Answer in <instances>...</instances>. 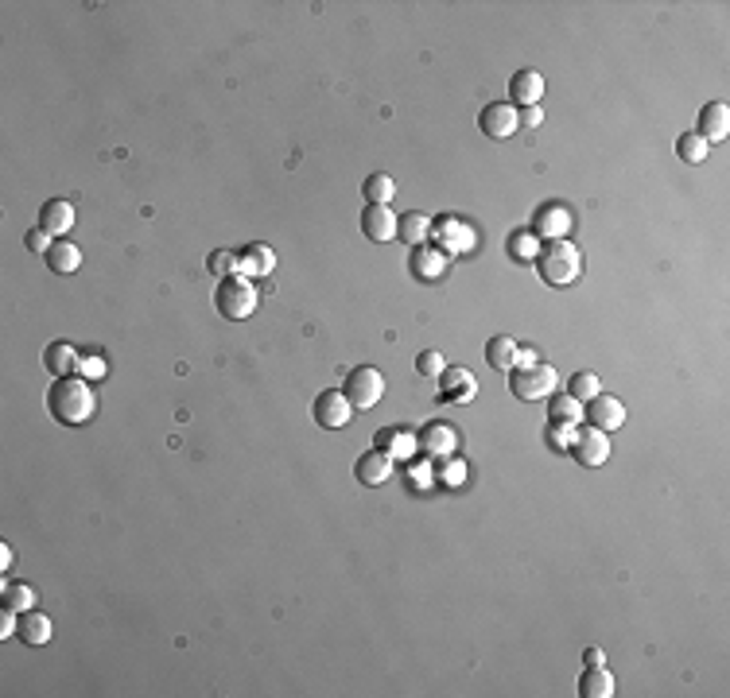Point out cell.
Here are the masks:
<instances>
[{
	"mask_svg": "<svg viewBox=\"0 0 730 698\" xmlns=\"http://www.w3.org/2000/svg\"><path fill=\"white\" fill-rule=\"evenodd\" d=\"M47 407L59 423L82 427L98 412V396H93V384L85 377H55V384L47 392Z\"/></svg>",
	"mask_w": 730,
	"mask_h": 698,
	"instance_id": "1",
	"label": "cell"
},
{
	"mask_svg": "<svg viewBox=\"0 0 730 698\" xmlns=\"http://www.w3.org/2000/svg\"><path fill=\"white\" fill-rule=\"evenodd\" d=\"M536 272L548 287H572L583 276V253L572 241H548L536 253Z\"/></svg>",
	"mask_w": 730,
	"mask_h": 698,
	"instance_id": "2",
	"label": "cell"
},
{
	"mask_svg": "<svg viewBox=\"0 0 730 698\" xmlns=\"http://www.w3.org/2000/svg\"><path fill=\"white\" fill-rule=\"evenodd\" d=\"M214 307H218L222 318L230 322H245L256 315V307H261V292L253 287L249 276H225L218 279V292H214Z\"/></svg>",
	"mask_w": 730,
	"mask_h": 698,
	"instance_id": "3",
	"label": "cell"
},
{
	"mask_svg": "<svg viewBox=\"0 0 730 698\" xmlns=\"http://www.w3.org/2000/svg\"><path fill=\"white\" fill-rule=\"evenodd\" d=\"M556 369L552 365H529V369H513V377H509V392L517 396V400H548V396L556 392Z\"/></svg>",
	"mask_w": 730,
	"mask_h": 698,
	"instance_id": "4",
	"label": "cell"
},
{
	"mask_svg": "<svg viewBox=\"0 0 730 698\" xmlns=\"http://www.w3.org/2000/svg\"><path fill=\"white\" fill-rule=\"evenodd\" d=\"M346 400L353 404V412H369V407H377L381 404V396H385V377H381V369H373V365H358V369L350 373V381H346Z\"/></svg>",
	"mask_w": 730,
	"mask_h": 698,
	"instance_id": "5",
	"label": "cell"
},
{
	"mask_svg": "<svg viewBox=\"0 0 730 698\" xmlns=\"http://www.w3.org/2000/svg\"><path fill=\"white\" fill-rule=\"evenodd\" d=\"M432 237H435V249L439 253H447V256H466V253H474V229L463 221V218H435L432 221Z\"/></svg>",
	"mask_w": 730,
	"mask_h": 698,
	"instance_id": "6",
	"label": "cell"
},
{
	"mask_svg": "<svg viewBox=\"0 0 730 698\" xmlns=\"http://www.w3.org/2000/svg\"><path fill=\"white\" fill-rule=\"evenodd\" d=\"M315 423L319 427H327V431H342V427L353 419V404L346 400V392H338V389H323L315 396Z\"/></svg>",
	"mask_w": 730,
	"mask_h": 698,
	"instance_id": "7",
	"label": "cell"
},
{
	"mask_svg": "<svg viewBox=\"0 0 730 698\" xmlns=\"http://www.w3.org/2000/svg\"><path fill=\"white\" fill-rule=\"evenodd\" d=\"M579 466H587V469H598V466H606V458H610V435L606 431H598V427H583V431L575 435V443L572 450H567Z\"/></svg>",
	"mask_w": 730,
	"mask_h": 698,
	"instance_id": "8",
	"label": "cell"
},
{
	"mask_svg": "<svg viewBox=\"0 0 730 698\" xmlns=\"http://www.w3.org/2000/svg\"><path fill=\"white\" fill-rule=\"evenodd\" d=\"M532 225H536L532 233L540 241H567V233L575 229V218H572V210L567 206H560V202H544V206L536 210Z\"/></svg>",
	"mask_w": 730,
	"mask_h": 698,
	"instance_id": "9",
	"label": "cell"
},
{
	"mask_svg": "<svg viewBox=\"0 0 730 698\" xmlns=\"http://www.w3.org/2000/svg\"><path fill=\"white\" fill-rule=\"evenodd\" d=\"M478 128H482L486 136H493V140H509V136L521 128L517 105H509V101H493V105H486V109H482V116H478Z\"/></svg>",
	"mask_w": 730,
	"mask_h": 698,
	"instance_id": "10",
	"label": "cell"
},
{
	"mask_svg": "<svg viewBox=\"0 0 730 698\" xmlns=\"http://www.w3.org/2000/svg\"><path fill=\"white\" fill-rule=\"evenodd\" d=\"M587 423L590 427H598V431H618L621 423H626V404L621 400H614V396H603L598 392L595 400L587 404Z\"/></svg>",
	"mask_w": 730,
	"mask_h": 698,
	"instance_id": "11",
	"label": "cell"
},
{
	"mask_svg": "<svg viewBox=\"0 0 730 698\" xmlns=\"http://www.w3.org/2000/svg\"><path fill=\"white\" fill-rule=\"evenodd\" d=\"M396 225H401V218L389 210V206H373V202H365V210H361V229H365V237L369 241H393L396 237Z\"/></svg>",
	"mask_w": 730,
	"mask_h": 698,
	"instance_id": "12",
	"label": "cell"
},
{
	"mask_svg": "<svg viewBox=\"0 0 730 698\" xmlns=\"http://www.w3.org/2000/svg\"><path fill=\"white\" fill-rule=\"evenodd\" d=\"M544 98V74L540 70H517L509 78V101H517V109L540 105Z\"/></svg>",
	"mask_w": 730,
	"mask_h": 698,
	"instance_id": "13",
	"label": "cell"
},
{
	"mask_svg": "<svg viewBox=\"0 0 730 698\" xmlns=\"http://www.w3.org/2000/svg\"><path fill=\"white\" fill-rule=\"evenodd\" d=\"M447 264H450V256L447 253H439L435 245H420V249H412V256H408V268H412V276L416 279H439V276H447Z\"/></svg>",
	"mask_w": 730,
	"mask_h": 698,
	"instance_id": "14",
	"label": "cell"
},
{
	"mask_svg": "<svg viewBox=\"0 0 730 698\" xmlns=\"http://www.w3.org/2000/svg\"><path fill=\"white\" fill-rule=\"evenodd\" d=\"M353 474H358L361 485H385L393 474H396V461L385 454V450H369V454L358 458V466H353Z\"/></svg>",
	"mask_w": 730,
	"mask_h": 698,
	"instance_id": "15",
	"label": "cell"
},
{
	"mask_svg": "<svg viewBox=\"0 0 730 698\" xmlns=\"http://www.w3.org/2000/svg\"><path fill=\"white\" fill-rule=\"evenodd\" d=\"M707 144H718V140L730 136V105L726 101H707L700 113V128H695Z\"/></svg>",
	"mask_w": 730,
	"mask_h": 698,
	"instance_id": "16",
	"label": "cell"
},
{
	"mask_svg": "<svg viewBox=\"0 0 730 698\" xmlns=\"http://www.w3.org/2000/svg\"><path fill=\"white\" fill-rule=\"evenodd\" d=\"M474 392H478V381L470 369H447L439 377V396L447 404H466V400H474Z\"/></svg>",
	"mask_w": 730,
	"mask_h": 698,
	"instance_id": "17",
	"label": "cell"
},
{
	"mask_svg": "<svg viewBox=\"0 0 730 698\" xmlns=\"http://www.w3.org/2000/svg\"><path fill=\"white\" fill-rule=\"evenodd\" d=\"M420 450H427V454H439V458H450L455 454V446H458V435H455V427L443 423V419H435V423H427L420 435Z\"/></svg>",
	"mask_w": 730,
	"mask_h": 698,
	"instance_id": "18",
	"label": "cell"
},
{
	"mask_svg": "<svg viewBox=\"0 0 730 698\" xmlns=\"http://www.w3.org/2000/svg\"><path fill=\"white\" fill-rule=\"evenodd\" d=\"M39 229H47L51 237H62V233H70V229H74V206H70L67 198L43 202V210H39Z\"/></svg>",
	"mask_w": 730,
	"mask_h": 698,
	"instance_id": "19",
	"label": "cell"
},
{
	"mask_svg": "<svg viewBox=\"0 0 730 698\" xmlns=\"http://www.w3.org/2000/svg\"><path fill=\"white\" fill-rule=\"evenodd\" d=\"M78 361L82 353L70 346V341H51L47 349H43V365H47L51 377H74L78 373Z\"/></svg>",
	"mask_w": 730,
	"mask_h": 698,
	"instance_id": "20",
	"label": "cell"
},
{
	"mask_svg": "<svg viewBox=\"0 0 730 698\" xmlns=\"http://www.w3.org/2000/svg\"><path fill=\"white\" fill-rule=\"evenodd\" d=\"M238 261H241V276L261 279V276H272V268H276V253L268 249V245H245V249L238 253Z\"/></svg>",
	"mask_w": 730,
	"mask_h": 698,
	"instance_id": "21",
	"label": "cell"
},
{
	"mask_svg": "<svg viewBox=\"0 0 730 698\" xmlns=\"http://www.w3.org/2000/svg\"><path fill=\"white\" fill-rule=\"evenodd\" d=\"M377 450H385L389 458H412L420 450V438L412 431H401V427H385V431H377Z\"/></svg>",
	"mask_w": 730,
	"mask_h": 698,
	"instance_id": "22",
	"label": "cell"
},
{
	"mask_svg": "<svg viewBox=\"0 0 730 698\" xmlns=\"http://www.w3.org/2000/svg\"><path fill=\"white\" fill-rule=\"evenodd\" d=\"M432 237V218L424 213H401V225H396V241H404L408 249H420Z\"/></svg>",
	"mask_w": 730,
	"mask_h": 698,
	"instance_id": "23",
	"label": "cell"
},
{
	"mask_svg": "<svg viewBox=\"0 0 730 698\" xmlns=\"http://www.w3.org/2000/svg\"><path fill=\"white\" fill-rule=\"evenodd\" d=\"M20 637H24V644H47L51 637H55V625H51L47 614H36V609H28V614H20Z\"/></svg>",
	"mask_w": 730,
	"mask_h": 698,
	"instance_id": "24",
	"label": "cell"
},
{
	"mask_svg": "<svg viewBox=\"0 0 730 698\" xmlns=\"http://www.w3.org/2000/svg\"><path fill=\"white\" fill-rule=\"evenodd\" d=\"M43 261H47L51 272L70 276V272H78V268H82V253H78V245H70V241H55Z\"/></svg>",
	"mask_w": 730,
	"mask_h": 698,
	"instance_id": "25",
	"label": "cell"
},
{
	"mask_svg": "<svg viewBox=\"0 0 730 698\" xmlns=\"http://www.w3.org/2000/svg\"><path fill=\"white\" fill-rule=\"evenodd\" d=\"M548 400H552V404H548V415H552L556 423H575V427L583 423L587 412H583V404H579L572 392H552Z\"/></svg>",
	"mask_w": 730,
	"mask_h": 698,
	"instance_id": "26",
	"label": "cell"
},
{
	"mask_svg": "<svg viewBox=\"0 0 730 698\" xmlns=\"http://www.w3.org/2000/svg\"><path fill=\"white\" fill-rule=\"evenodd\" d=\"M517 341H513V338H506V334H501V338H490V346H486V361L493 365V369H501V373H513V369H517Z\"/></svg>",
	"mask_w": 730,
	"mask_h": 698,
	"instance_id": "27",
	"label": "cell"
},
{
	"mask_svg": "<svg viewBox=\"0 0 730 698\" xmlns=\"http://www.w3.org/2000/svg\"><path fill=\"white\" fill-rule=\"evenodd\" d=\"M579 694H587V698H610V694H614V675H610L603 663H598V668H587L583 679H579Z\"/></svg>",
	"mask_w": 730,
	"mask_h": 698,
	"instance_id": "28",
	"label": "cell"
},
{
	"mask_svg": "<svg viewBox=\"0 0 730 698\" xmlns=\"http://www.w3.org/2000/svg\"><path fill=\"white\" fill-rule=\"evenodd\" d=\"M676 156H680L684 164H707V156H711V144H707L700 132H684L680 140H676Z\"/></svg>",
	"mask_w": 730,
	"mask_h": 698,
	"instance_id": "29",
	"label": "cell"
},
{
	"mask_svg": "<svg viewBox=\"0 0 730 698\" xmlns=\"http://www.w3.org/2000/svg\"><path fill=\"white\" fill-rule=\"evenodd\" d=\"M361 195H365V202H373V206H389L393 195H396V182H393V175H369L361 182Z\"/></svg>",
	"mask_w": 730,
	"mask_h": 698,
	"instance_id": "30",
	"label": "cell"
},
{
	"mask_svg": "<svg viewBox=\"0 0 730 698\" xmlns=\"http://www.w3.org/2000/svg\"><path fill=\"white\" fill-rule=\"evenodd\" d=\"M207 268H210V276H218V279H225V276H241V261H238V253H230V249L210 253Z\"/></svg>",
	"mask_w": 730,
	"mask_h": 698,
	"instance_id": "31",
	"label": "cell"
},
{
	"mask_svg": "<svg viewBox=\"0 0 730 698\" xmlns=\"http://www.w3.org/2000/svg\"><path fill=\"white\" fill-rule=\"evenodd\" d=\"M536 253H540V237H536V233H513L509 237L513 261H536Z\"/></svg>",
	"mask_w": 730,
	"mask_h": 698,
	"instance_id": "32",
	"label": "cell"
},
{
	"mask_svg": "<svg viewBox=\"0 0 730 698\" xmlns=\"http://www.w3.org/2000/svg\"><path fill=\"white\" fill-rule=\"evenodd\" d=\"M598 392H603V381H598L595 373H575V377H572V396L579 404H590Z\"/></svg>",
	"mask_w": 730,
	"mask_h": 698,
	"instance_id": "33",
	"label": "cell"
},
{
	"mask_svg": "<svg viewBox=\"0 0 730 698\" xmlns=\"http://www.w3.org/2000/svg\"><path fill=\"white\" fill-rule=\"evenodd\" d=\"M0 594H4V606L16 609V614H28V609L36 606V590L24 586V582H20V586H4Z\"/></svg>",
	"mask_w": 730,
	"mask_h": 698,
	"instance_id": "34",
	"label": "cell"
},
{
	"mask_svg": "<svg viewBox=\"0 0 730 698\" xmlns=\"http://www.w3.org/2000/svg\"><path fill=\"white\" fill-rule=\"evenodd\" d=\"M416 373H420V377H427V381H439V377L447 373L443 353H439V349H424L420 357H416Z\"/></svg>",
	"mask_w": 730,
	"mask_h": 698,
	"instance_id": "35",
	"label": "cell"
},
{
	"mask_svg": "<svg viewBox=\"0 0 730 698\" xmlns=\"http://www.w3.org/2000/svg\"><path fill=\"white\" fill-rule=\"evenodd\" d=\"M575 435H579L575 423H556V419H548V443H552L556 450H572Z\"/></svg>",
	"mask_w": 730,
	"mask_h": 698,
	"instance_id": "36",
	"label": "cell"
},
{
	"mask_svg": "<svg viewBox=\"0 0 730 698\" xmlns=\"http://www.w3.org/2000/svg\"><path fill=\"white\" fill-rule=\"evenodd\" d=\"M78 377H85V381H101L105 377V357H101V353H82Z\"/></svg>",
	"mask_w": 730,
	"mask_h": 698,
	"instance_id": "37",
	"label": "cell"
},
{
	"mask_svg": "<svg viewBox=\"0 0 730 698\" xmlns=\"http://www.w3.org/2000/svg\"><path fill=\"white\" fill-rule=\"evenodd\" d=\"M439 477H443V485H463L466 481V461L463 458H447L443 469H439Z\"/></svg>",
	"mask_w": 730,
	"mask_h": 698,
	"instance_id": "38",
	"label": "cell"
},
{
	"mask_svg": "<svg viewBox=\"0 0 730 698\" xmlns=\"http://www.w3.org/2000/svg\"><path fill=\"white\" fill-rule=\"evenodd\" d=\"M24 245H28V249L36 253V256H47V253H51V245H55V237H51L47 229H31L28 237H24Z\"/></svg>",
	"mask_w": 730,
	"mask_h": 698,
	"instance_id": "39",
	"label": "cell"
},
{
	"mask_svg": "<svg viewBox=\"0 0 730 698\" xmlns=\"http://www.w3.org/2000/svg\"><path fill=\"white\" fill-rule=\"evenodd\" d=\"M16 632H20V614L4 606V614H0V637L8 640V637H16Z\"/></svg>",
	"mask_w": 730,
	"mask_h": 698,
	"instance_id": "40",
	"label": "cell"
},
{
	"mask_svg": "<svg viewBox=\"0 0 730 698\" xmlns=\"http://www.w3.org/2000/svg\"><path fill=\"white\" fill-rule=\"evenodd\" d=\"M432 466H427V461H416V466H412V489H424V485H432Z\"/></svg>",
	"mask_w": 730,
	"mask_h": 698,
	"instance_id": "41",
	"label": "cell"
},
{
	"mask_svg": "<svg viewBox=\"0 0 730 698\" xmlns=\"http://www.w3.org/2000/svg\"><path fill=\"white\" fill-rule=\"evenodd\" d=\"M517 116H521V128H540V124H544L540 105H529V109H517Z\"/></svg>",
	"mask_w": 730,
	"mask_h": 698,
	"instance_id": "42",
	"label": "cell"
},
{
	"mask_svg": "<svg viewBox=\"0 0 730 698\" xmlns=\"http://www.w3.org/2000/svg\"><path fill=\"white\" fill-rule=\"evenodd\" d=\"M529 365H540L532 349H517V369H529Z\"/></svg>",
	"mask_w": 730,
	"mask_h": 698,
	"instance_id": "43",
	"label": "cell"
},
{
	"mask_svg": "<svg viewBox=\"0 0 730 698\" xmlns=\"http://www.w3.org/2000/svg\"><path fill=\"white\" fill-rule=\"evenodd\" d=\"M583 660H587V668H598V663H603V648H587Z\"/></svg>",
	"mask_w": 730,
	"mask_h": 698,
	"instance_id": "44",
	"label": "cell"
},
{
	"mask_svg": "<svg viewBox=\"0 0 730 698\" xmlns=\"http://www.w3.org/2000/svg\"><path fill=\"white\" fill-rule=\"evenodd\" d=\"M8 566H12V547L0 543V571H8Z\"/></svg>",
	"mask_w": 730,
	"mask_h": 698,
	"instance_id": "45",
	"label": "cell"
}]
</instances>
